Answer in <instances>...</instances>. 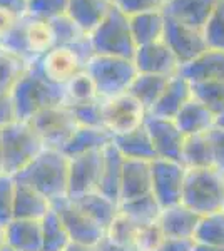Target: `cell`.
<instances>
[{"label":"cell","mask_w":224,"mask_h":251,"mask_svg":"<svg viewBox=\"0 0 224 251\" xmlns=\"http://www.w3.org/2000/svg\"><path fill=\"white\" fill-rule=\"evenodd\" d=\"M14 177L37 189L50 201L66 198L69 189V157L60 149L44 148L42 152Z\"/></svg>","instance_id":"6da1fadb"},{"label":"cell","mask_w":224,"mask_h":251,"mask_svg":"<svg viewBox=\"0 0 224 251\" xmlns=\"http://www.w3.org/2000/svg\"><path fill=\"white\" fill-rule=\"evenodd\" d=\"M12 100L19 121H30L49 107L66 104V89L47 80L39 69L30 64L19 84L12 91Z\"/></svg>","instance_id":"7a4b0ae2"},{"label":"cell","mask_w":224,"mask_h":251,"mask_svg":"<svg viewBox=\"0 0 224 251\" xmlns=\"http://www.w3.org/2000/svg\"><path fill=\"white\" fill-rule=\"evenodd\" d=\"M94 55L96 54L87 37L72 46H55L32 64L52 84L66 87L75 75L82 74L87 69V62Z\"/></svg>","instance_id":"3957f363"},{"label":"cell","mask_w":224,"mask_h":251,"mask_svg":"<svg viewBox=\"0 0 224 251\" xmlns=\"http://www.w3.org/2000/svg\"><path fill=\"white\" fill-rule=\"evenodd\" d=\"M0 139L3 149V174L9 176L25 169L46 148L28 121L15 119L7 124L0 129Z\"/></svg>","instance_id":"277c9868"},{"label":"cell","mask_w":224,"mask_h":251,"mask_svg":"<svg viewBox=\"0 0 224 251\" xmlns=\"http://www.w3.org/2000/svg\"><path fill=\"white\" fill-rule=\"evenodd\" d=\"M182 204L199 216L223 211L224 208V171L218 168L187 169Z\"/></svg>","instance_id":"5b68a950"},{"label":"cell","mask_w":224,"mask_h":251,"mask_svg":"<svg viewBox=\"0 0 224 251\" xmlns=\"http://www.w3.org/2000/svg\"><path fill=\"white\" fill-rule=\"evenodd\" d=\"M0 46L32 64L49 50H52L57 46V39L50 22L27 15L15 24V27L0 42Z\"/></svg>","instance_id":"8992f818"},{"label":"cell","mask_w":224,"mask_h":251,"mask_svg":"<svg viewBox=\"0 0 224 251\" xmlns=\"http://www.w3.org/2000/svg\"><path fill=\"white\" fill-rule=\"evenodd\" d=\"M89 40L96 55L134 59L137 50L129 15H125L116 5L102 20V24L89 35Z\"/></svg>","instance_id":"52a82bcc"},{"label":"cell","mask_w":224,"mask_h":251,"mask_svg":"<svg viewBox=\"0 0 224 251\" xmlns=\"http://www.w3.org/2000/svg\"><path fill=\"white\" fill-rule=\"evenodd\" d=\"M85 71L96 84L100 99H112L125 94L132 80L139 74L134 59L111 57V55H94L87 62Z\"/></svg>","instance_id":"ba28073f"},{"label":"cell","mask_w":224,"mask_h":251,"mask_svg":"<svg viewBox=\"0 0 224 251\" xmlns=\"http://www.w3.org/2000/svg\"><path fill=\"white\" fill-rule=\"evenodd\" d=\"M28 123L35 129V132L42 139L46 148L60 149L62 151L71 137L74 136L79 124L67 104L49 107L32 117Z\"/></svg>","instance_id":"9c48e42d"},{"label":"cell","mask_w":224,"mask_h":251,"mask_svg":"<svg viewBox=\"0 0 224 251\" xmlns=\"http://www.w3.org/2000/svg\"><path fill=\"white\" fill-rule=\"evenodd\" d=\"M187 169L181 161L157 159L152 161V196L161 208H169L182 203Z\"/></svg>","instance_id":"30bf717a"},{"label":"cell","mask_w":224,"mask_h":251,"mask_svg":"<svg viewBox=\"0 0 224 251\" xmlns=\"http://www.w3.org/2000/svg\"><path fill=\"white\" fill-rule=\"evenodd\" d=\"M104 127L112 136L124 134L141 127L146 123L148 111L131 94H121L112 99H102Z\"/></svg>","instance_id":"8fae6325"},{"label":"cell","mask_w":224,"mask_h":251,"mask_svg":"<svg viewBox=\"0 0 224 251\" xmlns=\"http://www.w3.org/2000/svg\"><path fill=\"white\" fill-rule=\"evenodd\" d=\"M52 208L60 216L64 226L71 234L72 243L99 245L105 236V229L85 214L69 196L52 201Z\"/></svg>","instance_id":"7c38bea8"},{"label":"cell","mask_w":224,"mask_h":251,"mask_svg":"<svg viewBox=\"0 0 224 251\" xmlns=\"http://www.w3.org/2000/svg\"><path fill=\"white\" fill-rule=\"evenodd\" d=\"M104 166V149L69 157V198H79L99 189Z\"/></svg>","instance_id":"4fadbf2b"},{"label":"cell","mask_w":224,"mask_h":251,"mask_svg":"<svg viewBox=\"0 0 224 251\" xmlns=\"http://www.w3.org/2000/svg\"><path fill=\"white\" fill-rule=\"evenodd\" d=\"M164 42L174 52L181 67L193 62L194 59L199 57L202 52L209 49L204 37V32L169 17H166Z\"/></svg>","instance_id":"5bb4252c"},{"label":"cell","mask_w":224,"mask_h":251,"mask_svg":"<svg viewBox=\"0 0 224 251\" xmlns=\"http://www.w3.org/2000/svg\"><path fill=\"white\" fill-rule=\"evenodd\" d=\"M144 126L150 136V141L154 144L157 157L181 161L182 146H184L186 136L177 127L176 121L148 114Z\"/></svg>","instance_id":"9a60e30c"},{"label":"cell","mask_w":224,"mask_h":251,"mask_svg":"<svg viewBox=\"0 0 224 251\" xmlns=\"http://www.w3.org/2000/svg\"><path fill=\"white\" fill-rule=\"evenodd\" d=\"M134 62H136L137 71L142 72V74L173 77L181 71V64H179L177 57L164 40L137 47Z\"/></svg>","instance_id":"2e32d148"},{"label":"cell","mask_w":224,"mask_h":251,"mask_svg":"<svg viewBox=\"0 0 224 251\" xmlns=\"http://www.w3.org/2000/svg\"><path fill=\"white\" fill-rule=\"evenodd\" d=\"M148 194H152V161L124 159L121 203Z\"/></svg>","instance_id":"e0dca14e"},{"label":"cell","mask_w":224,"mask_h":251,"mask_svg":"<svg viewBox=\"0 0 224 251\" xmlns=\"http://www.w3.org/2000/svg\"><path fill=\"white\" fill-rule=\"evenodd\" d=\"M219 0H168L164 5L166 17L202 30Z\"/></svg>","instance_id":"ac0fdd59"},{"label":"cell","mask_w":224,"mask_h":251,"mask_svg":"<svg viewBox=\"0 0 224 251\" xmlns=\"http://www.w3.org/2000/svg\"><path fill=\"white\" fill-rule=\"evenodd\" d=\"M199 221L201 216L181 203L162 209L157 223L166 238H193L194 240Z\"/></svg>","instance_id":"d6986e66"},{"label":"cell","mask_w":224,"mask_h":251,"mask_svg":"<svg viewBox=\"0 0 224 251\" xmlns=\"http://www.w3.org/2000/svg\"><path fill=\"white\" fill-rule=\"evenodd\" d=\"M177 127L186 137L206 134L216 126V114L196 97H191L174 117Z\"/></svg>","instance_id":"ffe728a7"},{"label":"cell","mask_w":224,"mask_h":251,"mask_svg":"<svg viewBox=\"0 0 224 251\" xmlns=\"http://www.w3.org/2000/svg\"><path fill=\"white\" fill-rule=\"evenodd\" d=\"M191 97H193V84L184 75L176 74L169 79L164 92L161 94L156 106L152 107L149 114L166 117V119H174Z\"/></svg>","instance_id":"44dd1931"},{"label":"cell","mask_w":224,"mask_h":251,"mask_svg":"<svg viewBox=\"0 0 224 251\" xmlns=\"http://www.w3.org/2000/svg\"><path fill=\"white\" fill-rule=\"evenodd\" d=\"M179 74L184 75L191 84L224 80V50L207 49L193 62L182 66Z\"/></svg>","instance_id":"7402d4cb"},{"label":"cell","mask_w":224,"mask_h":251,"mask_svg":"<svg viewBox=\"0 0 224 251\" xmlns=\"http://www.w3.org/2000/svg\"><path fill=\"white\" fill-rule=\"evenodd\" d=\"M15 179V177H14ZM52 201L32 186L15 179L14 220H44L50 211Z\"/></svg>","instance_id":"603a6c76"},{"label":"cell","mask_w":224,"mask_h":251,"mask_svg":"<svg viewBox=\"0 0 224 251\" xmlns=\"http://www.w3.org/2000/svg\"><path fill=\"white\" fill-rule=\"evenodd\" d=\"M114 7L112 0H71L67 15L85 35H91L102 24Z\"/></svg>","instance_id":"cb8c5ba5"},{"label":"cell","mask_w":224,"mask_h":251,"mask_svg":"<svg viewBox=\"0 0 224 251\" xmlns=\"http://www.w3.org/2000/svg\"><path fill=\"white\" fill-rule=\"evenodd\" d=\"M7 228V246L15 251H44L42 220H12Z\"/></svg>","instance_id":"d4e9b609"},{"label":"cell","mask_w":224,"mask_h":251,"mask_svg":"<svg viewBox=\"0 0 224 251\" xmlns=\"http://www.w3.org/2000/svg\"><path fill=\"white\" fill-rule=\"evenodd\" d=\"M112 144L117 148L125 159H142V161H154L157 159L156 149L150 141V136L142 124L141 127L132 129L124 134H116L112 137Z\"/></svg>","instance_id":"484cf974"},{"label":"cell","mask_w":224,"mask_h":251,"mask_svg":"<svg viewBox=\"0 0 224 251\" xmlns=\"http://www.w3.org/2000/svg\"><path fill=\"white\" fill-rule=\"evenodd\" d=\"M125 157L117 151L112 143L104 148V166L102 176L97 191L107 196L109 200L121 204V188H122V169H124Z\"/></svg>","instance_id":"4316f807"},{"label":"cell","mask_w":224,"mask_h":251,"mask_svg":"<svg viewBox=\"0 0 224 251\" xmlns=\"http://www.w3.org/2000/svg\"><path fill=\"white\" fill-rule=\"evenodd\" d=\"M71 200L74 201L91 220L96 221L99 226H102L105 229V233H107L109 226L112 225V221L116 220V216L119 214V204H117L116 201L109 200L107 196H104V194L99 191L87 193V194H84V196L71 198Z\"/></svg>","instance_id":"83f0119b"},{"label":"cell","mask_w":224,"mask_h":251,"mask_svg":"<svg viewBox=\"0 0 224 251\" xmlns=\"http://www.w3.org/2000/svg\"><path fill=\"white\" fill-rule=\"evenodd\" d=\"M131 20L132 37L136 40V46H148V44L164 40L166 32V15L162 10L144 12L129 17Z\"/></svg>","instance_id":"f1b7e54d"},{"label":"cell","mask_w":224,"mask_h":251,"mask_svg":"<svg viewBox=\"0 0 224 251\" xmlns=\"http://www.w3.org/2000/svg\"><path fill=\"white\" fill-rule=\"evenodd\" d=\"M112 134L105 127H82L79 126L71 141L64 146L62 152L67 157L85 154L91 151H100L112 143Z\"/></svg>","instance_id":"f546056e"},{"label":"cell","mask_w":224,"mask_h":251,"mask_svg":"<svg viewBox=\"0 0 224 251\" xmlns=\"http://www.w3.org/2000/svg\"><path fill=\"white\" fill-rule=\"evenodd\" d=\"M171 77L166 75H156V74H139L132 80L131 87H129L127 94H131L137 102L142 104V107L148 111V114L156 106L159 97L164 92Z\"/></svg>","instance_id":"4dcf8cb0"},{"label":"cell","mask_w":224,"mask_h":251,"mask_svg":"<svg viewBox=\"0 0 224 251\" xmlns=\"http://www.w3.org/2000/svg\"><path fill=\"white\" fill-rule=\"evenodd\" d=\"M181 163L186 166V169L214 168L213 148H211L207 132L186 137L184 146H182Z\"/></svg>","instance_id":"1f68e13d"},{"label":"cell","mask_w":224,"mask_h":251,"mask_svg":"<svg viewBox=\"0 0 224 251\" xmlns=\"http://www.w3.org/2000/svg\"><path fill=\"white\" fill-rule=\"evenodd\" d=\"M119 213L127 216L139 228H144V226L154 225L159 221L162 208L152 194H148V196L136 198V200L122 201L119 204Z\"/></svg>","instance_id":"d6a6232c"},{"label":"cell","mask_w":224,"mask_h":251,"mask_svg":"<svg viewBox=\"0 0 224 251\" xmlns=\"http://www.w3.org/2000/svg\"><path fill=\"white\" fill-rule=\"evenodd\" d=\"M30 64L9 49L0 46V92L12 94V91L27 72Z\"/></svg>","instance_id":"836d02e7"},{"label":"cell","mask_w":224,"mask_h":251,"mask_svg":"<svg viewBox=\"0 0 224 251\" xmlns=\"http://www.w3.org/2000/svg\"><path fill=\"white\" fill-rule=\"evenodd\" d=\"M42 238L44 251H66L72 243L71 234L54 208L42 220Z\"/></svg>","instance_id":"e575fe53"},{"label":"cell","mask_w":224,"mask_h":251,"mask_svg":"<svg viewBox=\"0 0 224 251\" xmlns=\"http://www.w3.org/2000/svg\"><path fill=\"white\" fill-rule=\"evenodd\" d=\"M194 241L199 245L224 248V211H216L201 216Z\"/></svg>","instance_id":"d590c367"},{"label":"cell","mask_w":224,"mask_h":251,"mask_svg":"<svg viewBox=\"0 0 224 251\" xmlns=\"http://www.w3.org/2000/svg\"><path fill=\"white\" fill-rule=\"evenodd\" d=\"M64 89H66V104H80L100 99L97 94L96 84H94L91 75L87 74V71L75 75Z\"/></svg>","instance_id":"8d00e7d4"},{"label":"cell","mask_w":224,"mask_h":251,"mask_svg":"<svg viewBox=\"0 0 224 251\" xmlns=\"http://www.w3.org/2000/svg\"><path fill=\"white\" fill-rule=\"evenodd\" d=\"M139 226L136 223H132L127 216H124L122 213H119L116 216V220L112 221V225L109 226L105 236L111 238L112 241L119 243V245L125 246V248H131L132 251H136V243L137 236H139Z\"/></svg>","instance_id":"74e56055"},{"label":"cell","mask_w":224,"mask_h":251,"mask_svg":"<svg viewBox=\"0 0 224 251\" xmlns=\"http://www.w3.org/2000/svg\"><path fill=\"white\" fill-rule=\"evenodd\" d=\"M193 96L204 102L216 116L224 109V80H209V82H194Z\"/></svg>","instance_id":"f35d334b"},{"label":"cell","mask_w":224,"mask_h":251,"mask_svg":"<svg viewBox=\"0 0 224 251\" xmlns=\"http://www.w3.org/2000/svg\"><path fill=\"white\" fill-rule=\"evenodd\" d=\"M67 106L71 107L79 126H82V127H104L102 99L80 104H67Z\"/></svg>","instance_id":"ab89813d"},{"label":"cell","mask_w":224,"mask_h":251,"mask_svg":"<svg viewBox=\"0 0 224 251\" xmlns=\"http://www.w3.org/2000/svg\"><path fill=\"white\" fill-rule=\"evenodd\" d=\"M202 32H204L207 47L224 50V0L218 2Z\"/></svg>","instance_id":"60d3db41"},{"label":"cell","mask_w":224,"mask_h":251,"mask_svg":"<svg viewBox=\"0 0 224 251\" xmlns=\"http://www.w3.org/2000/svg\"><path fill=\"white\" fill-rule=\"evenodd\" d=\"M69 2L71 0H28V15L50 22L67 14Z\"/></svg>","instance_id":"b9f144b4"},{"label":"cell","mask_w":224,"mask_h":251,"mask_svg":"<svg viewBox=\"0 0 224 251\" xmlns=\"http://www.w3.org/2000/svg\"><path fill=\"white\" fill-rule=\"evenodd\" d=\"M50 24H52V29H54V34L57 39V46H72V44H77V42H80V40L89 37V35H85L84 32L79 29V25H77L67 14L59 19L50 20Z\"/></svg>","instance_id":"7bdbcfd3"},{"label":"cell","mask_w":224,"mask_h":251,"mask_svg":"<svg viewBox=\"0 0 224 251\" xmlns=\"http://www.w3.org/2000/svg\"><path fill=\"white\" fill-rule=\"evenodd\" d=\"M15 179L9 174H0V225L7 226L14 220Z\"/></svg>","instance_id":"ee69618b"},{"label":"cell","mask_w":224,"mask_h":251,"mask_svg":"<svg viewBox=\"0 0 224 251\" xmlns=\"http://www.w3.org/2000/svg\"><path fill=\"white\" fill-rule=\"evenodd\" d=\"M112 2L125 15L132 17V15L144 14V12L162 10L168 0H112Z\"/></svg>","instance_id":"f6af8a7d"},{"label":"cell","mask_w":224,"mask_h":251,"mask_svg":"<svg viewBox=\"0 0 224 251\" xmlns=\"http://www.w3.org/2000/svg\"><path fill=\"white\" fill-rule=\"evenodd\" d=\"M164 238L166 236H164V233H162L159 223L144 226V228L139 229V236H137V243H136V251H156Z\"/></svg>","instance_id":"bcb514c9"},{"label":"cell","mask_w":224,"mask_h":251,"mask_svg":"<svg viewBox=\"0 0 224 251\" xmlns=\"http://www.w3.org/2000/svg\"><path fill=\"white\" fill-rule=\"evenodd\" d=\"M207 137H209L211 148H213L214 168L224 171V129L219 127V126H214L207 132Z\"/></svg>","instance_id":"7dc6e473"},{"label":"cell","mask_w":224,"mask_h":251,"mask_svg":"<svg viewBox=\"0 0 224 251\" xmlns=\"http://www.w3.org/2000/svg\"><path fill=\"white\" fill-rule=\"evenodd\" d=\"M196 241L193 238H164L156 251H194Z\"/></svg>","instance_id":"c3c4849f"},{"label":"cell","mask_w":224,"mask_h":251,"mask_svg":"<svg viewBox=\"0 0 224 251\" xmlns=\"http://www.w3.org/2000/svg\"><path fill=\"white\" fill-rule=\"evenodd\" d=\"M17 119L15 114V106L12 100V94H3L0 92V129L5 127L7 124L14 123Z\"/></svg>","instance_id":"681fc988"},{"label":"cell","mask_w":224,"mask_h":251,"mask_svg":"<svg viewBox=\"0 0 224 251\" xmlns=\"http://www.w3.org/2000/svg\"><path fill=\"white\" fill-rule=\"evenodd\" d=\"M0 9L17 19H24L28 15V0H0Z\"/></svg>","instance_id":"f907efd6"},{"label":"cell","mask_w":224,"mask_h":251,"mask_svg":"<svg viewBox=\"0 0 224 251\" xmlns=\"http://www.w3.org/2000/svg\"><path fill=\"white\" fill-rule=\"evenodd\" d=\"M19 20L20 19L14 17V15L9 14V12L0 9V42H2V40L10 34L12 29H14L15 24H17Z\"/></svg>","instance_id":"816d5d0a"},{"label":"cell","mask_w":224,"mask_h":251,"mask_svg":"<svg viewBox=\"0 0 224 251\" xmlns=\"http://www.w3.org/2000/svg\"><path fill=\"white\" fill-rule=\"evenodd\" d=\"M99 248H100V251H132L131 248H125V246L112 241L111 238H107V236L102 238V241L99 243Z\"/></svg>","instance_id":"f5cc1de1"},{"label":"cell","mask_w":224,"mask_h":251,"mask_svg":"<svg viewBox=\"0 0 224 251\" xmlns=\"http://www.w3.org/2000/svg\"><path fill=\"white\" fill-rule=\"evenodd\" d=\"M66 251H100L99 245H80V243H71Z\"/></svg>","instance_id":"db71d44e"},{"label":"cell","mask_w":224,"mask_h":251,"mask_svg":"<svg viewBox=\"0 0 224 251\" xmlns=\"http://www.w3.org/2000/svg\"><path fill=\"white\" fill-rule=\"evenodd\" d=\"M7 246V228L0 225V251Z\"/></svg>","instance_id":"11a10c76"},{"label":"cell","mask_w":224,"mask_h":251,"mask_svg":"<svg viewBox=\"0 0 224 251\" xmlns=\"http://www.w3.org/2000/svg\"><path fill=\"white\" fill-rule=\"evenodd\" d=\"M194 251H224V248H219V246L199 245V243H196V248H194Z\"/></svg>","instance_id":"9f6ffc18"},{"label":"cell","mask_w":224,"mask_h":251,"mask_svg":"<svg viewBox=\"0 0 224 251\" xmlns=\"http://www.w3.org/2000/svg\"><path fill=\"white\" fill-rule=\"evenodd\" d=\"M216 126H219V127L224 129V109L219 112L218 116H216Z\"/></svg>","instance_id":"6f0895ef"},{"label":"cell","mask_w":224,"mask_h":251,"mask_svg":"<svg viewBox=\"0 0 224 251\" xmlns=\"http://www.w3.org/2000/svg\"><path fill=\"white\" fill-rule=\"evenodd\" d=\"M0 174H3V149H2V139H0Z\"/></svg>","instance_id":"680465c9"},{"label":"cell","mask_w":224,"mask_h":251,"mask_svg":"<svg viewBox=\"0 0 224 251\" xmlns=\"http://www.w3.org/2000/svg\"><path fill=\"white\" fill-rule=\"evenodd\" d=\"M2 251H15V250H12V248H9V246H5V248H3Z\"/></svg>","instance_id":"91938a15"},{"label":"cell","mask_w":224,"mask_h":251,"mask_svg":"<svg viewBox=\"0 0 224 251\" xmlns=\"http://www.w3.org/2000/svg\"><path fill=\"white\" fill-rule=\"evenodd\" d=\"M223 211H224V208H223Z\"/></svg>","instance_id":"94428289"}]
</instances>
